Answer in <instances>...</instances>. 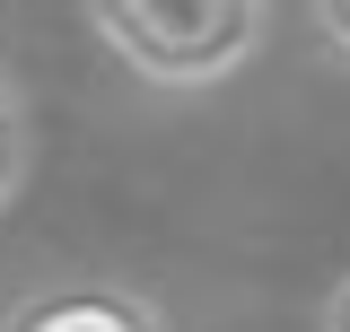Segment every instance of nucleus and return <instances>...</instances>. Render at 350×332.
<instances>
[{
  "label": "nucleus",
  "instance_id": "5",
  "mask_svg": "<svg viewBox=\"0 0 350 332\" xmlns=\"http://www.w3.org/2000/svg\"><path fill=\"white\" fill-rule=\"evenodd\" d=\"M324 332H350V271H342V289L324 297Z\"/></svg>",
  "mask_w": 350,
  "mask_h": 332
},
{
  "label": "nucleus",
  "instance_id": "2",
  "mask_svg": "<svg viewBox=\"0 0 350 332\" xmlns=\"http://www.w3.org/2000/svg\"><path fill=\"white\" fill-rule=\"evenodd\" d=\"M0 332H167L158 315V297L131 289V280H36V289H18L0 306Z\"/></svg>",
  "mask_w": 350,
  "mask_h": 332
},
{
  "label": "nucleus",
  "instance_id": "4",
  "mask_svg": "<svg viewBox=\"0 0 350 332\" xmlns=\"http://www.w3.org/2000/svg\"><path fill=\"white\" fill-rule=\"evenodd\" d=\"M315 27H324L333 53H350V0H315Z\"/></svg>",
  "mask_w": 350,
  "mask_h": 332
},
{
  "label": "nucleus",
  "instance_id": "1",
  "mask_svg": "<svg viewBox=\"0 0 350 332\" xmlns=\"http://www.w3.org/2000/svg\"><path fill=\"white\" fill-rule=\"evenodd\" d=\"M88 27L158 87L228 79L262 36V0H96Z\"/></svg>",
  "mask_w": 350,
  "mask_h": 332
},
{
  "label": "nucleus",
  "instance_id": "3",
  "mask_svg": "<svg viewBox=\"0 0 350 332\" xmlns=\"http://www.w3.org/2000/svg\"><path fill=\"white\" fill-rule=\"evenodd\" d=\"M18 184H27V114H18V87L0 79V210L18 202Z\"/></svg>",
  "mask_w": 350,
  "mask_h": 332
}]
</instances>
